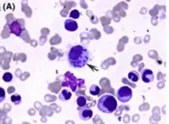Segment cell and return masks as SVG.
<instances>
[{
    "label": "cell",
    "mask_w": 169,
    "mask_h": 124,
    "mask_svg": "<svg viewBox=\"0 0 169 124\" xmlns=\"http://www.w3.org/2000/svg\"><path fill=\"white\" fill-rule=\"evenodd\" d=\"M90 59L89 51L82 45H75L69 50L68 60L70 65L75 68H81L85 66Z\"/></svg>",
    "instance_id": "6da1fadb"
},
{
    "label": "cell",
    "mask_w": 169,
    "mask_h": 124,
    "mask_svg": "<svg viewBox=\"0 0 169 124\" xmlns=\"http://www.w3.org/2000/svg\"><path fill=\"white\" fill-rule=\"evenodd\" d=\"M98 109L104 113H112L117 108V101L111 94H104L98 101Z\"/></svg>",
    "instance_id": "7a4b0ae2"
},
{
    "label": "cell",
    "mask_w": 169,
    "mask_h": 124,
    "mask_svg": "<svg viewBox=\"0 0 169 124\" xmlns=\"http://www.w3.org/2000/svg\"><path fill=\"white\" fill-rule=\"evenodd\" d=\"M116 95H117L119 101H121L122 103H127L131 99V97H133V91H131L130 87L124 86L122 87H120L117 91V94Z\"/></svg>",
    "instance_id": "3957f363"
},
{
    "label": "cell",
    "mask_w": 169,
    "mask_h": 124,
    "mask_svg": "<svg viewBox=\"0 0 169 124\" xmlns=\"http://www.w3.org/2000/svg\"><path fill=\"white\" fill-rule=\"evenodd\" d=\"M78 113H79V117H80V119H82V120H89L93 116L92 110L87 106L79 108Z\"/></svg>",
    "instance_id": "277c9868"
},
{
    "label": "cell",
    "mask_w": 169,
    "mask_h": 124,
    "mask_svg": "<svg viewBox=\"0 0 169 124\" xmlns=\"http://www.w3.org/2000/svg\"><path fill=\"white\" fill-rule=\"evenodd\" d=\"M141 78L144 83H151L152 81H154V78H155L154 72L151 69L145 68L141 71Z\"/></svg>",
    "instance_id": "5b68a950"
},
{
    "label": "cell",
    "mask_w": 169,
    "mask_h": 124,
    "mask_svg": "<svg viewBox=\"0 0 169 124\" xmlns=\"http://www.w3.org/2000/svg\"><path fill=\"white\" fill-rule=\"evenodd\" d=\"M65 29L67 31H70V32H73V31H76L78 29V25L76 21H75L72 18L66 19L65 21Z\"/></svg>",
    "instance_id": "8992f818"
},
{
    "label": "cell",
    "mask_w": 169,
    "mask_h": 124,
    "mask_svg": "<svg viewBox=\"0 0 169 124\" xmlns=\"http://www.w3.org/2000/svg\"><path fill=\"white\" fill-rule=\"evenodd\" d=\"M72 98V92L68 90H63L59 94V99L62 101H67Z\"/></svg>",
    "instance_id": "52a82bcc"
},
{
    "label": "cell",
    "mask_w": 169,
    "mask_h": 124,
    "mask_svg": "<svg viewBox=\"0 0 169 124\" xmlns=\"http://www.w3.org/2000/svg\"><path fill=\"white\" fill-rule=\"evenodd\" d=\"M86 98L84 97V96H78L77 97V99H76V104L77 106L80 108V107H84V106H86Z\"/></svg>",
    "instance_id": "ba28073f"
},
{
    "label": "cell",
    "mask_w": 169,
    "mask_h": 124,
    "mask_svg": "<svg viewBox=\"0 0 169 124\" xmlns=\"http://www.w3.org/2000/svg\"><path fill=\"white\" fill-rule=\"evenodd\" d=\"M89 91H90V94L92 95H98L100 94V91H101V90H100V87L97 85H93V86L90 87Z\"/></svg>",
    "instance_id": "9c48e42d"
},
{
    "label": "cell",
    "mask_w": 169,
    "mask_h": 124,
    "mask_svg": "<svg viewBox=\"0 0 169 124\" xmlns=\"http://www.w3.org/2000/svg\"><path fill=\"white\" fill-rule=\"evenodd\" d=\"M128 77H129V79L130 81H133V82H136V81H138V79H139V76H138V74H137V72H135V71L130 72Z\"/></svg>",
    "instance_id": "30bf717a"
},
{
    "label": "cell",
    "mask_w": 169,
    "mask_h": 124,
    "mask_svg": "<svg viewBox=\"0 0 169 124\" xmlns=\"http://www.w3.org/2000/svg\"><path fill=\"white\" fill-rule=\"evenodd\" d=\"M79 17H80V13H79L77 10H73V11H71L70 13V17L72 19L73 18H78Z\"/></svg>",
    "instance_id": "8fae6325"
},
{
    "label": "cell",
    "mask_w": 169,
    "mask_h": 124,
    "mask_svg": "<svg viewBox=\"0 0 169 124\" xmlns=\"http://www.w3.org/2000/svg\"><path fill=\"white\" fill-rule=\"evenodd\" d=\"M12 79H13V75L10 73V72H7V73H5L3 75V80L5 82H11Z\"/></svg>",
    "instance_id": "7c38bea8"
},
{
    "label": "cell",
    "mask_w": 169,
    "mask_h": 124,
    "mask_svg": "<svg viewBox=\"0 0 169 124\" xmlns=\"http://www.w3.org/2000/svg\"><path fill=\"white\" fill-rule=\"evenodd\" d=\"M11 100L14 102V103H15V104H19V101L22 100V98H20V96L19 95H12V97H11Z\"/></svg>",
    "instance_id": "4fadbf2b"
}]
</instances>
